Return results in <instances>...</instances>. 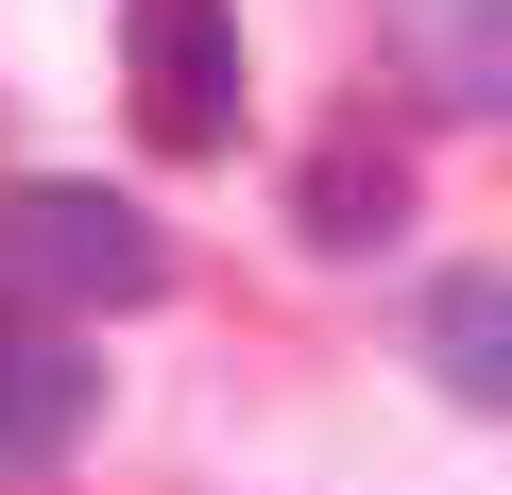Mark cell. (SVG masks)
Here are the masks:
<instances>
[{"mask_svg":"<svg viewBox=\"0 0 512 495\" xmlns=\"http://www.w3.org/2000/svg\"><path fill=\"white\" fill-rule=\"evenodd\" d=\"M120 69H137L154 154H222L239 137V0H120Z\"/></svg>","mask_w":512,"mask_h":495,"instance_id":"7a4b0ae2","label":"cell"},{"mask_svg":"<svg viewBox=\"0 0 512 495\" xmlns=\"http://www.w3.org/2000/svg\"><path fill=\"white\" fill-rule=\"evenodd\" d=\"M427 376H444L461 410H512V274H495V257L427 274Z\"/></svg>","mask_w":512,"mask_h":495,"instance_id":"8992f818","label":"cell"},{"mask_svg":"<svg viewBox=\"0 0 512 495\" xmlns=\"http://www.w3.org/2000/svg\"><path fill=\"white\" fill-rule=\"evenodd\" d=\"M291 222L325 239V257H376V239L410 222V154H393L376 120H342V137L308 154V188H291Z\"/></svg>","mask_w":512,"mask_h":495,"instance_id":"5b68a950","label":"cell"},{"mask_svg":"<svg viewBox=\"0 0 512 495\" xmlns=\"http://www.w3.org/2000/svg\"><path fill=\"white\" fill-rule=\"evenodd\" d=\"M0 274H18V308H52V325H103V308H154V291H171V239H154V205H120V188L35 171L18 205H0Z\"/></svg>","mask_w":512,"mask_h":495,"instance_id":"6da1fadb","label":"cell"},{"mask_svg":"<svg viewBox=\"0 0 512 495\" xmlns=\"http://www.w3.org/2000/svg\"><path fill=\"white\" fill-rule=\"evenodd\" d=\"M86 410H103V359H86V325H52V308H0V461H69V444H86Z\"/></svg>","mask_w":512,"mask_h":495,"instance_id":"3957f363","label":"cell"},{"mask_svg":"<svg viewBox=\"0 0 512 495\" xmlns=\"http://www.w3.org/2000/svg\"><path fill=\"white\" fill-rule=\"evenodd\" d=\"M376 35L410 52V86L444 120H495L512 103V0H376Z\"/></svg>","mask_w":512,"mask_h":495,"instance_id":"277c9868","label":"cell"}]
</instances>
